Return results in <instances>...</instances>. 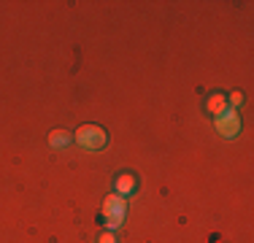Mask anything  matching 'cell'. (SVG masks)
Segmentation results:
<instances>
[{
    "label": "cell",
    "instance_id": "1",
    "mask_svg": "<svg viewBox=\"0 0 254 243\" xmlns=\"http://www.w3.org/2000/svg\"><path fill=\"white\" fill-rule=\"evenodd\" d=\"M127 216V200L122 194H108L106 200H103V219H106V227L108 230H117L122 227Z\"/></svg>",
    "mask_w": 254,
    "mask_h": 243
},
{
    "label": "cell",
    "instance_id": "2",
    "mask_svg": "<svg viewBox=\"0 0 254 243\" xmlns=\"http://www.w3.org/2000/svg\"><path fill=\"white\" fill-rule=\"evenodd\" d=\"M73 141L78 146H84V149H89V151H98V149H103V146L108 143V132L103 130V127H98V124H84V127H78Z\"/></svg>",
    "mask_w": 254,
    "mask_h": 243
},
{
    "label": "cell",
    "instance_id": "3",
    "mask_svg": "<svg viewBox=\"0 0 254 243\" xmlns=\"http://www.w3.org/2000/svg\"><path fill=\"white\" fill-rule=\"evenodd\" d=\"M214 124L219 130V135H225V138H235L241 132V117L235 108H225L222 114H216Z\"/></svg>",
    "mask_w": 254,
    "mask_h": 243
},
{
    "label": "cell",
    "instance_id": "4",
    "mask_svg": "<svg viewBox=\"0 0 254 243\" xmlns=\"http://www.w3.org/2000/svg\"><path fill=\"white\" fill-rule=\"evenodd\" d=\"M135 189H138V179L132 173H119L117 176V194L127 197V194H132Z\"/></svg>",
    "mask_w": 254,
    "mask_h": 243
},
{
    "label": "cell",
    "instance_id": "5",
    "mask_svg": "<svg viewBox=\"0 0 254 243\" xmlns=\"http://www.w3.org/2000/svg\"><path fill=\"white\" fill-rule=\"evenodd\" d=\"M73 138H70V132L68 130H52L49 132V143H52V149H65Z\"/></svg>",
    "mask_w": 254,
    "mask_h": 243
},
{
    "label": "cell",
    "instance_id": "6",
    "mask_svg": "<svg viewBox=\"0 0 254 243\" xmlns=\"http://www.w3.org/2000/svg\"><path fill=\"white\" fill-rule=\"evenodd\" d=\"M205 106H208V111H211V114H222V111L227 108V100H225L222 95H211Z\"/></svg>",
    "mask_w": 254,
    "mask_h": 243
},
{
    "label": "cell",
    "instance_id": "7",
    "mask_svg": "<svg viewBox=\"0 0 254 243\" xmlns=\"http://www.w3.org/2000/svg\"><path fill=\"white\" fill-rule=\"evenodd\" d=\"M230 103H233V106H241V103H244V95H241V92H233V95H230Z\"/></svg>",
    "mask_w": 254,
    "mask_h": 243
},
{
    "label": "cell",
    "instance_id": "8",
    "mask_svg": "<svg viewBox=\"0 0 254 243\" xmlns=\"http://www.w3.org/2000/svg\"><path fill=\"white\" fill-rule=\"evenodd\" d=\"M100 243H117V238H114L111 233H103V235H100Z\"/></svg>",
    "mask_w": 254,
    "mask_h": 243
}]
</instances>
